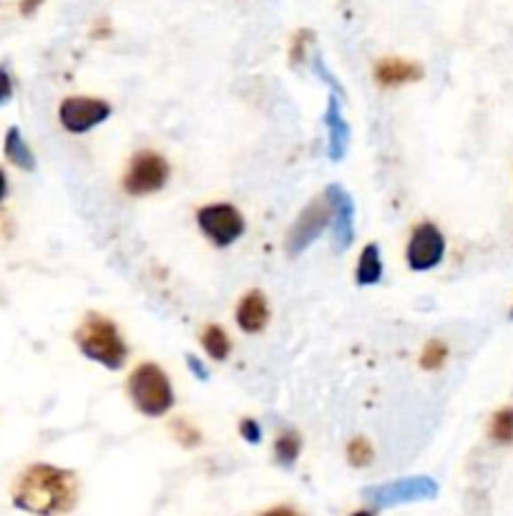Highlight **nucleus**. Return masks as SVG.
<instances>
[{"instance_id":"nucleus-23","label":"nucleus","mask_w":513,"mask_h":516,"mask_svg":"<svg viewBox=\"0 0 513 516\" xmlns=\"http://www.w3.org/2000/svg\"><path fill=\"white\" fill-rule=\"evenodd\" d=\"M240 433L247 443H259V441H262V428H259V424L252 421V418H244V421H241Z\"/></svg>"},{"instance_id":"nucleus-5","label":"nucleus","mask_w":513,"mask_h":516,"mask_svg":"<svg viewBox=\"0 0 513 516\" xmlns=\"http://www.w3.org/2000/svg\"><path fill=\"white\" fill-rule=\"evenodd\" d=\"M196 225L217 247H229L244 234V217L234 204H207L196 212Z\"/></svg>"},{"instance_id":"nucleus-28","label":"nucleus","mask_w":513,"mask_h":516,"mask_svg":"<svg viewBox=\"0 0 513 516\" xmlns=\"http://www.w3.org/2000/svg\"><path fill=\"white\" fill-rule=\"evenodd\" d=\"M8 194V179H5V171L0 169V199H5Z\"/></svg>"},{"instance_id":"nucleus-8","label":"nucleus","mask_w":513,"mask_h":516,"mask_svg":"<svg viewBox=\"0 0 513 516\" xmlns=\"http://www.w3.org/2000/svg\"><path fill=\"white\" fill-rule=\"evenodd\" d=\"M111 116V107L91 96H68L59 107V122L71 134H86Z\"/></svg>"},{"instance_id":"nucleus-10","label":"nucleus","mask_w":513,"mask_h":516,"mask_svg":"<svg viewBox=\"0 0 513 516\" xmlns=\"http://www.w3.org/2000/svg\"><path fill=\"white\" fill-rule=\"evenodd\" d=\"M325 199L332 212V240H335V247L343 252L355 240V202L340 184H330L325 189Z\"/></svg>"},{"instance_id":"nucleus-12","label":"nucleus","mask_w":513,"mask_h":516,"mask_svg":"<svg viewBox=\"0 0 513 516\" xmlns=\"http://www.w3.org/2000/svg\"><path fill=\"white\" fill-rule=\"evenodd\" d=\"M270 322V303L262 290H252L240 300L237 307V325L244 333H262Z\"/></svg>"},{"instance_id":"nucleus-9","label":"nucleus","mask_w":513,"mask_h":516,"mask_svg":"<svg viewBox=\"0 0 513 516\" xmlns=\"http://www.w3.org/2000/svg\"><path fill=\"white\" fill-rule=\"evenodd\" d=\"M443 255H446V237L433 222H422V225L413 229L406 252L410 270L428 273V270L440 265Z\"/></svg>"},{"instance_id":"nucleus-19","label":"nucleus","mask_w":513,"mask_h":516,"mask_svg":"<svg viewBox=\"0 0 513 516\" xmlns=\"http://www.w3.org/2000/svg\"><path fill=\"white\" fill-rule=\"evenodd\" d=\"M491 439L498 443H511L513 441V406L501 409L491 421Z\"/></svg>"},{"instance_id":"nucleus-27","label":"nucleus","mask_w":513,"mask_h":516,"mask_svg":"<svg viewBox=\"0 0 513 516\" xmlns=\"http://www.w3.org/2000/svg\"><path fill=\"white\" fill-rule=\"evenodd\" d=\"M262 516H300L295 509H289V506H272L267 509Z\"/></svg>"},{"instance_id":"nucleus-14","label":"nucleus","mask_w":513,"mask_h":516,"mask_svg":"<svg viewBox=\"0 0 513 516\" xmlns=\"http://www.w3.org/2000/svg\"><path fill=\"white\" fill-rule=\"evenodd\" d=\"M3 152L8 156V162L15 164L18 169H23V171H33V169H36V156L30 152V147L26 144V139H23L18 126H11V129H8L5 144H3Z\"/></svg>"},{"instance_id":"nucleus-24","label":"nucleus","mask_w":513,"mask_h":516,"mask_svg":"<svg viewBox=\"0 0 513 516\" xmlns=\"http://www.w3.org/2000/svg\"><path fill=\"white\" fill-rule=\"evenodd\" d=\"M13 96V81L11 74L5 71V66H0V104H5Z\"/></svg>"},{"instance_id":"nucleus-25","label":"nucleus","mask_w":513,"mask_h":516,"mask_svg":"<svg viewBox=\"0 0 513 516\" xmlns=\"http://www.w3.org/2000/svg\"><path fill=\"white\" fill-rule=\"evenodd\" d=\"M186 365H189V370H192L199 380H209V370H207V365L201 363L196 355H192V353H186Z\"/></svg>"},{"instance_id":"nucleus-18","label":"nucleus","mask_w":513,"mask_h":516,"mask_svg":"<svg viewBox=\"0 0 513 516\" xmlns=\"http://www.w3.org/2000/svg\"><path fill=\"white\" fill-rule=\"evenodd\" d=\"M373 458H375V451H373V443L367 439H352L347 443V461H350V466H355V469H365V466H370L373 464Z\"/></svg>"},{"instance_id":"nucleus-30","label":"nucleus","mask_w":513,"mask_h":516,"mask_svg":"<svg viewBox=\"0 0 513 516\" xmlns=\"http://www.w3.org/2000/svg\"><path fill=\"white\" fill-rule=\"evenodd\" d=\"M511 318H513V310H511Z\"/></svg>"},{"instance_id":"nucleus-13","label":"nucleus","mask_w":513,"mask_h":516,"mask_svg":"<svg viewBox=\"0 0 513 516\" xmlns=\"http://www.w3.org/2000/svg\"><path fill=\"white\" fill-rule=\"evenodd\" d=\"M373 76L380 86H403V83H413V81H421L422 68L418 63L406 61V59H383L375 63V71Z\"/></svg>"},{"instance_id":"nucleus-26","label":"nucleus","mask_w":513,"mask_h":516,"mask_svg":"<svg viewBox=\"0 0 513 516\" xmlns=\"http://www.w3.org/2000/svg\"><path fill=\"white\" fill-rule=\"evenodd\" d=\"M41 3H43V0H20V13H23V16H33V13L41 8Z\"/></svg>"},{"instance_id":"nucleus-11","label":"nucleus","mask_w":513,"mask_h":516,"mask_svg":"<svg viewBox=\"0 0 513 516\" xmlns=\"http://www.w3.org/2000/svg\"><path fill=\"white\" fill-rule=\"evenodd\" d=\"M325 126H328V156L332 162H343L350 144V123L343 116V101L337 93H330L325 108Z\"/></svg>"},{"instance_id":"nucleus-29","label":"nucleus","mask_w":513,"mask_h":516,"mask_svg":"<svg viewBox=\"0 0 513 516\" xmlns=\"http://www.w3.org/2000/svg\"><path fill=\"white\" fill-rule=\"evenodd\" d=\"M350 516H375L373 512H367V509H362V512H355V514H350Z\"/></svg>"},{"instance_id":"nucleus-17","label":"nucleus","mask_w":513,"mask_h":516,"mask_svg":"<svg viewBox=\"0 0 513 516\" xmlns=\"http://www.w3.org/2000/svg\"><path fill=\"white\" fill-rule=\"evenodd\" d=\"M302 451V439L297 431H285L280 439L274 441V458L282 466H292Z\"/></svg>"},{"instance_id":"nucleus-3","label":"nucleus","mask_w":513,"mask_h":516,"mask_svg":"<svg viewBox=\"0 0 513 516\" xmlns=\"http://www.w3.org/2000/svg\"><path fill=\"white\" fill-rule=\"evenodd\" d=\"M129 393L138 413L159 418L174 409V391L169 376L156 363H141L129 378Z\"/></svg>"},{"instance_id":"nucleus-16","label":"nucleus","mask_w":513,"mask_h":516,"mask_svg":"<svg viewBox=\"0 0 513 516\" xmlns=\"http://www.w3.org/2000/svg\"><path fill=\"white\" fill-rule=\"evenodd\" d=\"M201 345L207 350L211 361H226L229 353H232V340L225 333L222 325H207L204 333H201Z\"/></svg>"},{"instance_id":"nucleus-6","label":"nucleus","mask_w":513,"mask_h":516,"mask_svg":"<svg viewBox=\"0 0 513 516\" xmlns=\"http://www.w3.org/2000/svg\"><path fill=\"white\" fill-rule=\"evenodd\" d=\"M330 219L332 212L325 194L312 199V202L302 210L300 217L295 219L292 229L287 232V255H289V258L302 255V252L315 242L325 229L330 227Z\"/></svg>"},{"instance_id":"nucleus-1","label":"nucleus","mask_w":513,"mask_h":516,"mask_svg":"<svg viewBox=\"0 0 513 516\" xmlns=\"http://www.w3.org/2000/svg\"><path fill=\"white\" fill-rule=\"evenodd\" d=\"M78 496L75 473L51 464L30 466L13 488V504L18 509L36 516L66 514L74 509Z\"/></svg>"},{"instance_id":"nucleus-15","label":"nucleus","mask_w":513,"mask_h":516,"mask_svg":"<svg viewBox=\"0 0 513 516\" xmlns=\"http://www.w3.org/2000/svg\"><path fill=\"white\" fill-rule=\"evenodd\" d=\"M383 277V259H380V247L375 242L365 244L358 259V270H355V280L358 285H377Z\"/></svg>"},{"instance_id":"nucleus-2","label":"nucleus","mask_w":513,"mask_h":516,"mask_svg":"<svg viewBox=\"0 0 513 516\" xmlns=\"http://www.w3.org/2000/svg\"><path fill=\"white\" fill-rule=\"evenodd\" d=\"M75 345L89 361L104 365L108 370H119L129 355L119 328L104 315H89L81 322V328L75 330Z\"/></svg>"},{"instance_id":"nucleus-21","label":"nucleus","mask_w":513,"mask_h":516,"mask_svg":"<svg viewBox=\"0 0 513 516\" xmlns=\"http://www.w3.org/2000/svg\"><path fill=\"white\" fill-rule=\"evenodd\" d=\"M171 431H174V436H177V441H179L184 449H196V446L201 443L199 428H194L186 418H177V421L171 424Z\"/></svg>"},{"instance_id":"nucleus-22","label":"nucleus","mask_w":513,"mask_h":516,"mask_svg":"<svg viewBox=\"0 0 513 516\" xmlns=\"http://www.w3.org/2000/svg\"><path fill=\"white\" fill-rule=\"evenodd\" d=\"M310 44H312V31L302 28V31L295 33V38H292V48H289V59H292V63L304 61V51H307Z\"/></svg>"},{"instance_id":"nucleus-20","label":"nucleus","mask_w":513,"mask_h":516,"mask_svg":"<svg viewBox=\"0 0 513 516\" xmlns=\"http://www.w3.org/2000/svg\"><path fill=\"white\" fill-rule=\"evenodd\" d=\"M448 358V345L443 340H428L421 353V365L425 370H438Z\"/></svg>"},{"instance_id":"nucleus-7","label":"nucleus","mask_w":513,"mask_h":516,"mask_svg":"<svg viewBox=\"0 0 513 516\" xmlns=\"http://www.w3.org/2000/svg\"><path fill=\"white\" fill-rule=\"evenodd\" d=\"M436 496L438 484L430 476H410V479H398V481L365 488V499L373 501L375 506H395V504L428 501L436 499Z\"/></svg>"},{"instance_id":"nucleus-4","label":"nucleus","mask_w":513,"mask_h":516,"mask_svg":"<svg viewBox=\"0 0 513 516\" xmlns=\"http://www.w3.org/2000/svg\"><path fill=\"white\" fill-rule=\"evenodd\" d=\"M169 162L156 152H138L129 164V171L123 177V189L131 197H146L159 189H164L169 182Z\"/></svg>"}]
</instances>
